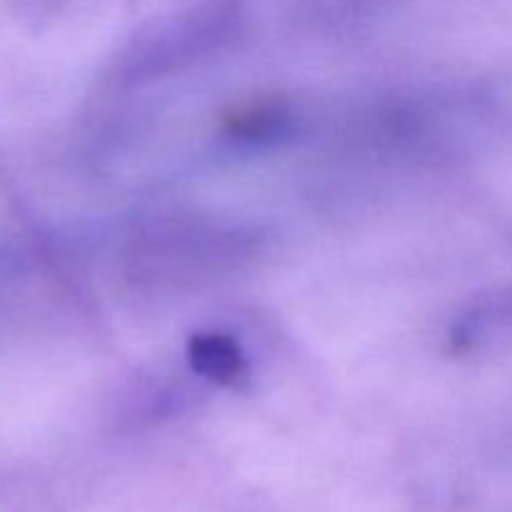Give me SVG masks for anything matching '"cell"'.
Here are the masks:
<instances>
[{
	"label": "cell",
	"mask_w": 512,
	"mask_h": 512,
	"mask_svg": "<svg viewBox=\"0 0 512 512\" xmlns=\"http://www.w3.org/2000/svg\"><path fill=\"white\" fill-rule=\"evenodd\" d=\"M455 350H483L512 340V295H498L475 305L455 323Z\"/></svg>",
	"instance_id": "obj_2"
},
{
	"label": "cell",
	"mask_w": 512,
	"mask_h": 512,
	"mask_svg": "<svg viewBox=\"0 0 512 512\" xmlns=\"http://www.w3.org/2000/svg\"><path fill=\"white\" fill-rule=\"evenodd\" d=\"M188 363L200 378L225 388H238L250 375L248 358L230 335L195 333L188 343Z\"/></svg>",
	"instance_id": "obj_1"
},
{
	"label": "cell",
	"mask_w": 512,
	"mask_h": 512,
	"mask_svg": "<svg viewBox=\"0 0 512 512\" xmlns=\"http://www.w3.org/2000/svg\"><path fill=\"white\" fill-rule=\"evenodd\" d=\"M63 3L65 0H8V5L13 8V13L18 15V18L30 20V23L45 20L48 15H53Z\"/></svg>",
	"instance_id": "obj_3"
}]
</instances>
